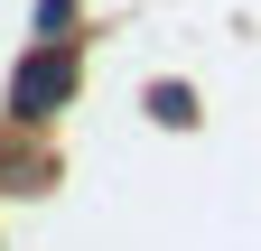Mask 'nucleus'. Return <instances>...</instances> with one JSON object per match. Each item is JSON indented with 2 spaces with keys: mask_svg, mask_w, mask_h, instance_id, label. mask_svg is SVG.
Returning <instances> with one entry per match:
<instances>
[{
  "mask_svg": "<svg viewBox=\"0 0 261 251\" xmlns=\"http://www.w3.org/2000/svg\"><path fill=\"white\" fill-rule=\"evenodd\" d=\"M65 103H75V47H38V56H28V66L10 75V121L47 131Z\"/></svg>",
  "mask_w": 261,
  "mask_h": 251,
  "instance_id": "1",
  "label": "nucleus"
},
{
  "mask_svg": "<svg viewBox=\"0 0 261 251\" xmlns=\"http://www.w3.org/2000/svg\"><path fill=\"white\" fill-rule=\"evenodd\" d=\"M149 121L187 131V121H196V93H187V84H149Z\"/></svg>",
  "mask_w": 261,
  "mask_h": 251,
  "instance_id": "2",
  "label": "nucleus"
},
{
  "mask_svg": "<svg viewBox=\"0 0 261 251\" xmlns=\"http://www.w3.org/2000/svg\"><path fill=\"white\" fill-rule=\"evenodd\" d=\"M75 10H84V0H38V38H47V47H65V28H75Z\"/></svg>",
  "mask_w": 261,
  "mask_h": 251,
  "instance_id": "3",
  "label": "nucleus"
}]
</instances>
